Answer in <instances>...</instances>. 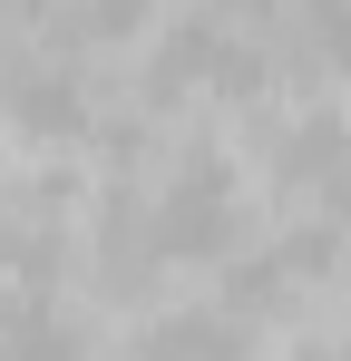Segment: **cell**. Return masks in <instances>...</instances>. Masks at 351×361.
Returning a JSON list of instances; mask_svg holds the SVG:
<instances>
[{"label":"cell","mask_w":351,"mask_h":361,"mask_svg":"<svg viewBox=\"0 0 351 361\" xmlns=\"http://www.w3.org/2000/svg\"><path fill=\"white\" fill-rule=\"evenodd\" d=\"M147 225H156V244H166V264H176V254H185V264L234 254V235H244L234 166L215 157V147H176V157H166V185H156V205H147Z\"/></svg>","instance_id":"1"},{"label":"cell","mask_w":351,"mask_h":361,"mask_svg":"<svg viewBox=\"0 0 351 361\" xmlns=\"http://www.w3.org/2000/svg\"><path fill=\"white\" fill-rule=\"evenodd\" d=\"M0 127L20 147H68L88 127V88L78 68L49 59V49H0Z\"/></svg>","instance_id":"2"},{"label":"cell","mask_w":351,"mask_h":361,"mask_svg":"<svg viewBox=\"0 0 351 361\" xmlns=\"http://www.w3.org/2000/svg\"><path fill=\"white\" fill-rule=\"evenodd\" d=\"M88 274H98L108 302H147L156 274H166V244H156V225H147L127 195H117L108 215H98V235H88Z\"/></svg>","instance_id":"3"},{"label":"cell","mask_w":351,"mask_h":361,"mask_svg":"<svg viewBox=\"0 0 351 361\" xmlns=\"http://www.w3.org/2000/svg\"><path fill=\"white\" fill-rule=\"evenodd\" d=\"M351 157V127L342 118H292L283 127V147H273V185L283 195H322V176Z\"/></svg>","instance_id":"4"},{"label":"cell","mask_w":351,"mask_h":361,"mask_svg":"<svg viewBox=\"0 0 351 361\" xmlns=\"http://www.w3.org/2000/svg\"><path fill=\"white\" fill-rule=\"evenodd\" d=\"M147 20H156V0H49V30L78 49H127Z\"/></svg>","instance_id":"5"},{"label":"cell","mask_w":351,"mask_h":361,"mask_svg":"<svg viewBox=\"0 0 351 361\" xmlns=\"http://www.w3.org/2000/svg\"><path fill=\"white\" fill-rule=\"evenodd\" d=\"M147 361H244V322L234 312H176L147 332Z\"/></svg>","instance_id":"6"},{"label":"cell","mask_w":351,"mask_h":361,"mask_svg":"<svg viewBox=\"0 0 351 361\" xmlns=\"http://www.w3.org/2000/svg\"><path fill=\"white\" fill-rule=\"evenodd\" d=\"M312 205H322L332 225H351V157H342V166H332V176H322V195H312Z\"/></svg>","instance_id":"7"},{"label":"cell","mask_w":351,"mask_h":361,"mask_svg":"<svg viewBox=\"0 0 351 361\" xmlns=\"http://www.w3.org/2000/svg\"><path fill=\"white\" fill-rule=\"evenodd\" d=\"M342 361H351V352H342Z\"/></svg>","instance_id":"8"}]
</instances>
